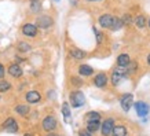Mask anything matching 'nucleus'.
Masks as SVG:
<instances>
[{
	"instance_id": "f257e3e1",
	"label": "nucleus",
	"mask_w": 150,
	"mask_h": 136,
	"mask_svg": "<svg viewBox=\"0 0 150 136\" xmlns=\"http://www.w3.org/2000/svg\"><path fill=\"white\" fill-rule=\"evenodd\" d=\"M69 98H70V103H72L73 107H80V106H83L84 102H86V98H84L81 91H74V92H72Z\"/></svg>"
},
{
	"instance_id": "f03ea898",
	"label": "nucleus",
	"mask_w": 150,
	"mask_h": 136,
	"mask_svg": "<svg viewBox=\"0 0 150 136\" xmlns=\"http://www.w3.org/2000/svg\"><path fill=\"white\" fill-rule=\"evenodd\" d=\"M52 23H54V21H52V18L48 17V15H40V17H37V19H36V26L41 27V29H48V27H51Z\"/></svg>"
},
{
	"instance_id": "7ed1b4c3",
	"label": "nucleus",
	"mask_w": 150,
	"mask_h": 136,
	"mask_svg": "<svg viewBox=\"0 0 150 136\" xmlns=\"http://www.w3.org/2000/svg\"><path fill=\"white\" fill-rule=\"evenodd\" d=\"M55 128H57V120H55V117L47 116V117L43 120V129L47 132H51V131H54Z\"/></svg>"
},
{
	"instance_id": "20e7f679",
	"label": "nucleus",
	"mask_w": 150,
	"mask_h": 136,
	"mask_svg": "<svg viewBox=\"0 0 150 136\" xmlns=\"http://www.w3.org/2000/svg\"><path fill=\"white\" fill-rule=\"evenodd\" d=\"M22 33H23V36L36 37L37 36V26L35 23H25L22 26Z\"/></svg>"
},
{
	"instance_id": "39448f33",
	"label": "nucleus",
	"mask_w": 150,
	"mask_h": 136,
	"mask_svg": "<svg viewBox=\"0 0 150 136\" xmlns=\"http://www.w3.org/2000/svg\"><path fill=\"white\" fill-rule=\"evenodd\" d=\"M3 128H4L7 132H10V133H15V132L18 131V124H17V121L14 120V118H7L4 121V124H3Z\"/></svg>"
},
{
	"instance_id": "423d86ee",
	"label": "nucleus",
	"mask_w": 150,
	"mask_h": 136,
	"mask_svg": "<svg viewBox=\"0 0 150 136\" xmlns=\"http://www.w3.org/2000/svg\"><path fill=\"white\" fill-rule=\"evenodd\" d=\"M132 102H134V98H132L131 94H125V95L121 96L120 99V103H121V107H123L124 111H129L132 106Z\"/></svg>"
},
{
	"instance_id": "0eeeda50",
	"label": "nucleus",
	"mask_w": 150,
	"mask_h": 136,
	"mask_svg": "<svg viewBox=\"0 0 150 136\" xmlns=\"http://www.w3.org/2000/svg\"><path fill=\"white\" fill-rule=\"evenodd\" d=\"M7 72H8V74L11 76V77H15L18 78L22 76V69H21V66H19L18 63H11L8 66V69H7Z\"/></svg>"
},
{
	"instance_id": "6e6552de",
	"label": "nucleus",
	"mask_w": 150,
	"mask_h": 136,
	"mask_svg": "<svg viewBox=\"0 0 150 136\" xmlns=\"http://www.w3.org/2000/svg\"><path fill=\"white\" fill-rule=\"evenodd\" d=\"M113 127H114V120L113 118H108V120H105V123L102 124V135L109 136L110 133H112Z\"/></svg>"
},
{
	"instance_id": "1a4fd4ad",
	"label": "nucleus",
	"mask_w": 150,
	"mask_h": 136,
	"mask_svg": "<svg viewBox=\"0 0 150 136\" xmlns=\"http://www.w3.org/2000/svg\"><path fill=\"white\" fill-rule=\"evenodd\" d=\"M135 110H137L138 116L145 117L146 114L149 113V106H147L145 102H137V103H135Z\"/></svg>"
},
{
	"instance_id": "9d476101",
	"label": "nucleus",
	"mask_w": 150,
	"mask_h": 136,
	"mask_svg": "<svg viewBox=\"0 0 150 136\" xmlns=\"http://www.w3.org/2000/svg\"><path fill=\"white\" fill-rule=\"evenodd\" d=\"M106 82H108V76L105 74V73H98L94 78V84H95L98 88H102V87L106 85Z\"/></svg>"
},
{
	"instance_id": "9b49d317",
	"label": "nucleus",
	"mask_w": 150,
	"mask_h": 136,
	"mask_svg": "<svg viewBox=\"0 0 150 136\" xmlns=\"http://www.w3.org/2000/svg\"><path fill=\"white\" fill-rule=\"evenodd\" d=\"M25 98H26V102H29V103H39L41 99V95L37 91H29Z\"/></svg>"
},
{
	"instance_id": "f8f14e48",
	"label": "nucleus",
	"mask_w": 150,
	"mask_h": 136,
	"mask_svg": "<svg viewBox=\"0 0 150 136\" xmlns=\"http://www.w3.org/2000/svg\"><path fill=\"white\" fill-rule=\"evenodd\" d=\"M112 22H113V17L109 15V14H105V15L99 17V25L102 27H108V29H110Z\"/></svg>"
},
{
	"instance_id": "ddd939ff",
	"label": "nucleus",
	"mask_w": 150,
	"mask_h": 136,
	"mask_svg": "<svg viewBox=\"0 0 150 136\" xmlns=\"http://www.w3.org/2000/svg\"><path fill=\"white\" fill-rule=\"evenodd\" d=\"M69 55H70L73 59H84L87 54L83 50H79V48H72V50L69 51Z\"/></svg>"
},
{
	"instance_id": "4468645a",
	"label": "nucleus",
	"mask_w": 150,
	"mask_h": 136,
	"mask_svg": "<svg viewBox=\"0 0 150 136\" xmlns=\"http://www.w3.org/2000/svg\"><path fill=\"white\" fill-rule=\"evenodd\" d=\"M79 73H80V76L88 77V76H91L92 73H94V69H92L90 65H81V66L79 68Z\"/></svg>"
},
{
	"instance_id": "2eb2a0df",
	"label": "nucleus",
	"mask_w": 150,
	"mask_h": 136,
	"mask_svg": "<svg viewBox=\"0 0 150 136\" xmlns=\"http://www.w3.org/2000/svg\"><path fill=\"white\" fill-rule=\"evenodd\" d=\"M110 135L112 136H125L127 135V129H125L123 125H114Z\"/></svg>"
},
{
	"instance_id": "dca6fc26",
	"label": "nucleus",
	"mask_w": 150,
	"mask_h": 136,
	"mask_svg": "<svg viewBox=\"0 0 150 136\" xmlns=\"http://www.w3.org/2000/svg\"><path fill=\"white\" fill-rule=\"evenodd\" d=\"M129 62H131V61H129V55H128V54H121V55H118V58H117V65H118V66L127 68Z\"/></svg>"
},
{
	"instance_id": "f3484780",
	"label": "nucleus",
	"mask_w": 150,
	"mask_h": 136,
	"mask_svg": "<svg viewBox=\"0 0 150 136\" xmlns=\"http://www.w3.org/2000/svg\"><path fill=\"white\" fill-rule=\"evenodd\" d=\"M99 121H87V131L92 133V132H95L99 129Z\"/></svg>"
},
{
	"instance_id": "a211bd4d",
	"label": "nucleus",
	"mask_w": 150,
	"mask_h": 136,
	"mask_svg": "<svg viewBox=\"0 0 150 136\" xmlns=\"http://www.w3.org/2000/svg\"><path fill=\"white\" fill-rule=\"evenodd\" d=\"M123 21L120 18H114L113 17V22H112V26H110V30H120L123 27Z\"/></svg>"
},
{
	"instance_id": "6ab92c4d",
	"label": "nucleus",
	"mask_w": 150,
	"mask_h": 136,
	"mask_svg": "<svg viewBox=\"0 0 150 136\" xmlns=\"http://www.w3.org/2000/svg\"><path fill=\"white\" fill-rule=\"evenodd\" d=\"M15 113H18L19 116H26V114L29 113L28 104H18V106L15 107Z\"/></svg>"
},
{
	"instance_id": "aec40b11",
	"label": "nucleus",
	"mask_w": 150,
	"mask_h": 136,
	"mask_svg": "<svg viewBox=\"0 0 150 136\" xmlns=\"http://www.w3.org/2000/svg\"><path fill=\"white\" fill-rule=\"evenodd\" d=\"M18 50L21 52H28V51L32 50V45L29 44V43H25V41H19L18 43Z\"/></svg>"
},
{
	"instance_id": "412c9836",
	"label": "nucleus",
	"mask_w": 150,
	"mask_h": 136,
	"mask_svg": "<svg viewBox=\"0 0 150 136\" xmlns=\"http://www.w3.org/2000/svg\"><path fill=\"white\" fill-rule=\"evenodd\" d=\"M10 88H11V84L1 78L0 80V92H7V91H10Z\"/></svg>"
},
{
	"instance_id": "4be33fe9",
	"label": "nucleus",
	"mask_w": 150,
	"mask_h": 136,
	"mask_svg": "<svg viewBox=\"0 0 150 136\" xmlns=\"http://www.w3.org/2000/svg\"><path fill=\"white\" fill-rule=\"evenodd\" d=\"M30 10H32L33 13H39L41 10V4L39 3V0H32V3H30Z\"/></svg>"
},
{
	"instance_id": "5701e85b",
	"label": "nucleus",
	"mask_w": 150,
	"mask_h": 136,
	"mask_svg": "<svg viewBox=\"0 0 150 136\" xmlns=\"http://www.w3.org/2000/svg\"><path fill=\"white\" fill-rule=\"evenodd\" d=\"M121 78H123V74H120V73H117V72H113V74H112V82H113L114 85L120 84Z\"/></svg>"
},
{
	"instance_id": "b1692460",
	"label": "nucleus",
	"mask_w": 150,
	"mask_h": 136,
	"mask_svg": "<svg viewBox=\"0 0 150 136\" xmlns=\"http://www.w3.org/2000/svg\"><path fill=\"white\" fill-rule=\"evenodd\" d=\"M99 120H100L99 114L95 113V111H92V113H90L87 116V121H99Z\"/></svg>"
},
{
	"instance_id": "393cba45",
	"label": "nucleus",
	"mask_w": 150,
	"mask_h": 136,
	"mask_svg": "<svg viewBox=\"0 0 150 136\" xmlns=\"http://www.w3.org/2000/svg\"><path fill=\"white\" fill-rule=\"evenodd\" d=\"M62 113H64V117L66 118V120L70 117V109H69V104L68 103L62 104Z\"/></svg>"
},
{
	"instance_id": "a878e982",
	"label": "nucleus",
	"mask_w": 150,
	"mask_h": 136,
	"mask_svg": "<svg viewBox=\"0 0 150 136\" xmlns=\"http://www.w3.org/2000/svg\"><path fill=\"white\" fill-rule=\"evenodd\" d=\"M135 23H137L138 27H145V25H146V18H145V17H142V15H139V17L137 18V21H135Z\"/></svg>"
},
{
	"instance_id": "bb28decb",
	"label": "nucleus",
	"mask_w": 150,
	"mask_h": 136,
	"mask_svg": "<svg viewBox=\"0 0 150 136\" xmlns=\"http://www.w3.org/2000/svg\"><path fill=\"white\" fill-rule=\"evenodd\" d=\"M70 82H72L74 87H81L83 85V80L79 77H72L70 78Z\"/></svg>"
},
{
	"instance_id": "cd10ccee",
	"label": "nucleus",
	"mask_w": 150,
	"mask_h": 136,
	"mask_svg": "<svg viewBox=\"0 0 150 136\" xmlns=\"http://www.w3.org/2000/svg\"><path fill=\"white\" fill-rule=\"evenodd\" d=\"M94 33L96 35V41H98V44H100V43H102V33L96 32V29H95V27H94Z\"/></svg>"
},
{
	"instance_id": "c85d7f7f",
	"label": "nucleus",
	"mask_w": 150,
	"mask_h": 136,
	"mask_svg": "<svg viewBox=\"0 0 150 136\" xmlns=\"http://www.w3.org/2000/svg\"><path fill=\"white\" fill-rule=\"evenodd\" d=\"M4 74H6V69H4V66L0 63V78H3L4 77Z\"/></svg>"
},
{
	"instance_id": "c756f323",
	"label": "nucleus",
	"mask_w": 150,
	"mask_h": 136,
	"mask_svg": "<svg viewBox=\"0 0 150 136\" xmlns=\"http://www.w3.org/2000/svg\"><path fill=\"white\" fill-rule=\"evenodd\" d=\"M80 136H92V135L88 131H81L80 132Z\"/></svg>"
},
{
	"instance_id": "7c9ffc66",
	"label": "nucleus",
	"mask_w": 150,
	"mask_h": 136,
	"mask_svg": "<svg viewBox=\"0 0 150 136\" xmlns=\"http://www.w3.org/2000/svg\"><path fill=\"white\" fill-rule=\"evenodd\" d=\"M124 21H125V22H131V18H129V15H125Z\"/></svg>"
},
{
	"instance_id": "2f4dec72",
	"label": "nucleus",
	"mask_w": 150,
	"mask_h": 136,
	"mask_svg": "<svg viewBox=\"0 0 150 136\" xmlns=\"http://www.w3.org/2000/svg\"><path fill=\"white\" fill-rule=\"evenodd\" d=\"M147 63L150 65V54H149V56H147Z\"/></svg>"
},
{
	"instance_id": "473e14b6",
	"label": "nucleus",
	"mask_w": 150,
	"mask_h": 136,
	"mask_svg": "<svg viewBox=\"0 0 150 136\" xmlns=\"http://www.w3.org/2000/svg\"><path fill=\"white\" fill-rule=\"evenodd\" d=\"M87 1H98V0H87Z\"/></svg>"
},
{
	"instance_id": "72a5a7b5",
	"label": "nucleus",
	"mask_w": 150,
	"mask_h": 136,
	"mask_svg": "<svg viewBox=\"0 0 150 136\" xmlns=\"http://www.w3.org/2000/svg\"><path fill=\"white\" fill-rule=\"evenodd\" d=\"M48 136H55V135H54V133H50V135H48Z\"/></svg>"
},
{
	"instance_id": "f704fd0d",
	"label": "nucleus",
	"mask_w": 150,
	"mask_h": 136,
	"mask_svg": "<svg viewBox=\"0 0 150 136\" xmlns=\"http://www.w3.org/2000/svg\"><path fill=\"white\" fill-rule=\"evenodd\" d=\"M149 26H150V19H149Z\"/></svg>"
},
{
	"instance_id": "c9c22d12",
	"label": "nucleus",
	"mask_w": 150,
	"mask_h": 136,
	"mask_svg": "<svg viewBox=\"0 0 150 136\" xmlns=\"http://www.w3.org/2000/svg\"><path fill=\"white\" fill-rule=\"evenodd\" d=\"M25 136H30V135H25Z\"/></svg>"
},
{
	"instance_id": "e433bc0d",
	"label": "nucleus",
	"mask_w": 150,
	"mask_h": 136,
	"mask_svg": "<svg viewBox=\"0 0 150 136\" xmlns=\"http://www.w3.org/2000/svg\"><path fill=\"white\" fill-rule=\"evenodd\" d=\"M55 1H59V0H55Z\"/></svg>"
}]
</instances>
